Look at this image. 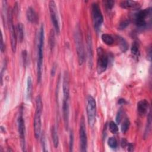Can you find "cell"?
Instances as JSON below:
<instances>
[{
    "mask_svg": "<svg viewBox=\"0 0 152 152\" xmlns=\"http://www.w3.org/2000/svg\"><path fill=\"white\" fill-rule=\"evenodd\" d=\"M44 27L42 24L40 28L38 41H37V83H40L42 79L43 56V46H44Z\"/></svg>",
    "mask_w": 152,
    "mask_h": 152,
    "instance_id": "cell-1",
    "label": "cell"
},
{
    "mask_svg": "<svg viewBox=\"0 0 152 152\" xmlns=\"http://www.w3.org/2000/svg\"><path fill=\"white\" fill-rule=\"evenodd\" d=\"M43 109V103L42 98L40 96H37L36 99V111L34 116V136L36 139L39 138L41 132V116Z\"/></svg>",
    "mask_w": 152,
    "mask_h": 152,
    "instance_id": "cell-2",
    "label": "cell"
},
{
    "mask_svg": "<svg viewBox=\"0 0 152 152\" xmlns=\"http://www.w3.org/2000/svg\"><path fill=\"white\" fill-rule=\"evenodd\" d=\"M74 41L76 47L77 53L78 56V63L81 65L84 63L85 59V52L84 43L81 34V31L80 30V27L78 24L76 26L75 32H74Z\"/></svg>",
    "mask_w": 152,
    "mask_h": 152,
    "instance_id": "cell-3",
    "label": "cell"
},
{
    "mask_svg": "<svg viewBox=\"0 0 152 152\" xmlns=\"http://www.w3.org/2000/svg\"><path fill=\"white\" fill-rule=\"evenodd\" d=\"M91 16L94 30L98 33L103 24V17L100 8L96 2H93L91 4Z\"/></svg>",
    "mask_w": 152,
    "mask_h": 152,
    "instance_id": "cell-4",
    "label": "cell"
},
{
    "mask_svg": "<svg viewBox=\"0 0 152 152\" xmlns=\"http://www.w3.org/2000/svg\"><path fill=\"white\" fill-rule=\"evenodd\" d=\"M87 115L88 123L90 126H93L96 121V103L93 96L89 95L87 99Z\"/></svg>",
    "mask_w": 152,
    "mask_h": 152,
    "instance_id": "cell-5",
    "label": "cell"
},
{
    "mask_svg": "<svg viewBox=\"0 0 152 152\" xmlns=\"http://www.w3.org/2000/svg\"><path fill=\"white\" fill-rule=\"evenodd\" d=\"M97 71L99 74H102L105 71L109 64V56L104 50L101 47L97 49Z\"/></svg>",
    "mask_w": 152,
    "mask_h": 152,
    "instance_id": "cell-6",
    "label": "cell"
},
{
    "mask_svg": "<svg viewBox=\"0 0 152 152\" xmlns=\"http://www.w3.org/2000/svg\"><path fill=\"white\" fill-rule=\"evenodd\" d=\"M151 8H147L139 11L135 15L134 21L136 26L140 28H144L147 25V19L150 18Z\"/></svg>",
    "mask_w": 152,
    "mask_h": 152,
    "instance_id": "cell-7",
    "label": "cell"
},
{
    "mask_svg": "<svg viewBox=\"0 0 152 152\" xmlns=\"http://www.w3.org/2000/svg\"><path fill=\"white\" fill-rule=\"evenodd\" d=\"M12 12L11 9L10 8L8 10V26H9V30L10 33V39H11V49L13 52H15L16 50V46H17V33L16 30L13 24L12 21Z\"/></svg>",
    "mask_w": 152,
    "mask_h": 152,
    "instance_id": "cell-8",
    "label": "cell"
},
{
    "mask_svg": "<svg viewBox=\"0 0 152 152\" xmlns=\"http://www.w3.org/2000/svg\"><path fill=\"white\" fill-rule=\"evenodd\" d=\"M49 9L51 21L53 24L55 30L57 34H59L60 33L59 22V18H58V15L57 12V8L54 1H50L49 2Z\"/></svg>",
    "mask_w": 152,
    "mask_h": 152,
    "instance_id": "cell-9",
    "label": "cell"
},
{
    "mask_svg": "<svg viewBox=\"0 0 152 152\" xmlns=\"http://www.w3.org/2000/svg\"><path fill=\"white\" fill-rule=\"evenodd\" d=\"M80 150L83 152L87 151V137L86 132V128L85 125V120L83 116L80 120Z\"/></svg>",
    "mask_w": 152,
    "mask_h": 152,
    "instance_id": "cell-10",
    "label": "cell"
},
{
    "mask_svg": "<svg viewBox=\"0 0 152 152\" xmlns=\"http://www.w3.org/2000/svg\"><path fill=\"white\" fill-rule=\"evenodd\" d=\"M17 128L18 132L20 137L21 148L23 151H25L26 140H25V125L24 121L23 119L22 112L17 118Z\"/></svg>",
    "mask_w": 152,
    "mask_h": 152,
    "instance_id": "cell-11",
    "label": "cell"
},
{
    "mask_svg": "<svg viewBox=\"0 0 152 152\" xmlns=\"http://www.w3.org/2000/svg\"><path fill=\"white\" fill-rule=\"evenodd\" d=\"M63 100H69V75L66 71H65L62 82Z\"/></svg>",
    "mask_w": 152,
    "mask_h": 152,
    "instance_id": "cell-12",
    "label": "cell"
},
{
    "mask_svg": "<svg viewBox=\"0 0 152 152\" xmlns=\"http://www.w3.org/2000/svg\"><path fill=\"white\" fill-rule=\"evenodd\" d=\"M150 108V104L148 102L145 100H140L137 106V109L138 115L140 116H144L148 113V110Z\"/></svg>",
    "mask_w": 152,
    "mask_h": 152,
    "instance_id": "cell-13",
    "label": "cell"
},
{
    "mask_svg": "<svg viewBox=\"0 0 152 152\" xmlns=\"http://www.w3.org/2000/svg\"><path fill=\"white\" fill-rule=\"evenodd\" d=\"M62 113L64 125L67 129L69 124V100H63L62 102Z\"/></svg>",
    "mask_w": 152,
    "mask_h": 152,
    "instance_id": "cell-14",
    "label": "cell"
},
{
    "mask_svg": "<svg viewBox=\"0 0 152 152\" xmlns=\"http://www.w3.org/2000/svg\"><path fill=\"white\" fill-rule=\"evenodd\" d=\"M140 4L135 1H122L120 2V7L124 9L137 10L140 8Z\"/></svg>",
    "mask_w": 152,
    "mask_h": 152,
    "instance_id": "cell-15",
    "label": "cell"
},
{
    "mask_svg": "<svg viewBox=\"0 0 152 152\" xmlns=\"http://www.w3.org/2000/svg\"><path fill=\"white\" fill-rule=\"evenodd\" d=\"M26 17L28 21L33 24H37L39 22L38 15L34 9L31 7H28L27 10Z\"/></svg>",
    "mask_w": 152,
    "mask_h": 152,
    "instance_id": "cell-16",
    "label": "cell"
},
{
    "mask_svg": "<svg viewBox=\"0 0 152 152\" xmlns=\"http://www.w3.org/2000/svg\"><path fill=\"white\" fill-rule=\"evenodd\" d=\"M87 53H88V63L90 66H91L93 64V48H92L91 37V34H90V33H88L87 35Z\"/></svg>",
    "mask_w": 152,
    "mask_h": 152,
    "instance_id": "cell-17",
    "label": "cell"
},
{
    "mask_svg": "<svg viewBox=\"0 0 152 152\" xmlns=\"http://www.w3.org/2000/svg\"><path fill=\"white\" fill-rule=\"evenodd\" d=\"M17 37L20 42H22L24 39V26L21 23L17 24L16 26Z\"/></svg>",
    "mask_w": 152,
    "mask_h": 152,
    "instance_id": "cell-18",
    "label": "cell"
},
{
    "mask_svg": "<svg viewBox=\"0 0 152 152\" xmlns=\"http://www.w3.org/2000/svg\"><path fill=\"white\" fill-rule=\"evenodd\" d=\"M117 39L118 41V45L120 50L122 52H125L127 50L128 48V45L125 40V39L121 36H117Z\"/></svg>",
    "mask_w": 152,
    "mask_h": 152,
    "instance_id": "cell-19",
    "label": "cell"
},
{
    "mask_svg": "<svg viewBox=\"0 0 152 152\" xmlns=\"http://www.w3.org/2000/svg\"><path fill=\"white\" fill-rule=\"evenodd\" d=\"M102 40L107 45H112L114 43V38L110 34H103L101 36Z\"/></svg>",
    "mask_w": 152,
    "mask_h": 152,
    "instance_id": "cell-20",
    "label": "cell"
},
{
    "mask_svg": "<svg viewBox=\"0 0 152 152\" xmlns=\"http://www.w3.org/2000/svg\"><path fill=\"white\" fill-rule=\"evenodd\" d=\"M151 112L150 111V112L148 113V115L146 126L145 128V131H144V138L148 137V134H150V132L151 130Z\"/></svg>",
    "mask_w": 152,
    "mask_h": 152,
    "instance_id": "cell-21",
    "label": "cell"
},
{
    "mask_svg": "<svg viewBox=\"0 0 152 152\" xmlns=\"http://www.w3.org/2000/svg\"><path fill=\"white\" fill-rule=\"evenodd\" d=\"M51 134H52V138L53 142V145L55 148H57L59 145V137L56 130V128L54 126L52 127L51 129Z\"/></svg>",
    "mask_w": 152,
    "mask_h": 152,
    "instance_id": "cell-22",
    "label": "cell"
},
{
    "mask_svg": "<svg viewBox=\"0 0 152 152\" xmlns=\"http://www.w3.org/2000/svg\"><path fill=\"white\" fill-rule=\"evenodd\" d=\"M33 92V84H32V80L30 77L27 78V99H30L31 97Z\"/></svg>",
    "mask_w": 152,
    "mask_h": 152,
    "instance_id": "cell-23",
    "label": "cell"
},
{
    "mask_svg": "<svg viewBox=\"0 0 152 152\" xmlns=\"http://www.w3.org/2000/svg\"><path fill=\"white\" fill-rule=\"evenodd\" d=\"M55 33L53 30H51L49 33V45L50 50H52L55 46Z\"/></svg>",
    "mask_w": 152,
    "mask_h": 152,
    "instance_id": "cell-24",
    "label": "cell"
},
{
    "mask_svg": "<svg viewBox=\"0 0 152 152\" xmlns=\"http://www.w3.org/2000/svg\"><path fill=\"white\" fill-rule=\"evenodd\" d=\"M129 125H130L129 119L126 118L124 120V121L122 122L121 126V131L122 132V133L126 132V131L129 129Z\"/></svg>",
    "mask_w": 152,
    "mask_h": 152,
    "instance_id": "cell-25",
    "label": "cell"
},
{
    "mask_svg": "<svg viewBox=\"0 0 152 152\" xmlns=\"http://www.w3.org/2000/svg\"><path fill=\"white\" fill-rule=\"evenodd\" d=\"M140 50V45L137 41H134L132 45L131 51L134 55H138Z\"/></svg>",
    "mask_w": 152,
    "mask_h": 152,
    "instance_id": "cell-26",
    "label": "cell"
},
{
    "mask_svg": "<svg viewBox=\"0 0 152 152\" xmlns=\"http://www.w3.org/2000/svg\"><path fill=\"white\" fill-rule=\"evenodd\" d=\"M109 131L112 134H116L118 132V127L117 124L113 121H110L109 124Z\"/></svg>",
    "mask_w": 152,
    "mask_h": 152,
    "instance_id": "cell-27",
    "label": "cell"
},
{
    "mask_svg": "<svg viewBox=\"0 0 152 152\" xmlns=\"http://www.w3.org/2000/svg\"><path fill=\"white\" fill-rule=\"evenodd\" d=\"M107 144L111 148L115 149L118 146L117 140L114 137H110L107 140Z\"/></svg>",
    "mask_w": 152,
    "mask_h": 152,
    "instance_id": "cell-28",
    "label": "cell"
},
{
    "mask_svg": "<svg viewBox=\"0 0 152 152\" xmlns=\"http://www.w3.org/2000/svg\"><path fill=\"white\" fill-rule=\"evenodd\" d=\"M104 5L107 10H111L115 4V2L112 0H107V1H103Z\"/></svg>",
    "mask_w": 152,
    "mask_h": 152,
    "instance_id": "cell-29",
    "label": "cell"
},
{
    "mask_svg": "<svg viewBox=\"0 0 152 152\" xmlns=\"http://www.w3.org/2000/svg\"><path fill=\"white\" fill-rule=\"evenodd\" d=\"M129 24V20L127 19H125L119 23L118 28L119 30H124L126 27H127V26H128Z\"/></svg>",
    "mask_w": 152,
    "mask_h": 152,
    "instance_id": "cell-30",
    "label": "cell"
},
{
    "mask_svg": "<svg viewBox=\"0 0 152 152\" xmlns=\"http://www.w3.org/2000/svg\"><path fill=\"white\" fill-rule=\"evenodd\" d=\"M73 144H74V134L72 131H71L69 134V151L73 150Z\"/></svg>",
    "mask_w": 152,
    "mask_h": 152,
    "instance_id": "cell-31",
    "label": "cell"
},
{
    "mask_svg": "<svg viewBox=\"0 0 152 152\" xmlns=\"http://www.w3.org/2000/svg\"><path fill=\"white\" fill-rule=\"evenodd\" d=\"M41 145H42V150L44 151H46L47 150L46 149V138H45V136L44 133H43V134L42 135V137H41Z\"/></svg>",
    "mask_w": 152,
    "mask_h": 152,
    "instance_id": "cell-32",
    "label": "cell"
},
{
    "mask_svg": "<svg viewBox=\"0 0 152 152\" xmlns=\"http://www.w3.org/2000/svg\"><path fill=\"white\" fill-rule=\"evenodd\" d=\"M123 117V111L120 109L118 113H117V115H116V122L117 124H120L121 121H122V118Z\"/></svg>",
    "mask_w": 152,
    "mask_h": 152,
    "instance_id": "cell-33",
    "label": "cell"
},
{
    "mask_svg": "<svg viewBox=\"0 0 152 152\" xmlns=\"http://www.w3.org/2000/svg\"><path fill=\"white\" fill-rule=\"evenodd\" d=\"M22 59H23V65L26 66L27 63V52L26 50H24L22 51Z\"/></svg>",
    "mask_w": 152,
    "mask_h": 152,
    "instance_id": "cell-34",
    "label": "cell"
},
{
    "mask_svg": "<svg viewBox=\"0 0 152 152\" xmlns=\"http://www.w3.org/2000/svg\"><path fill=\"white\" fill-rule=\"evenodd\" d=\"M151 45H150L148 48H147V59L151 61Z\"/></svg>",
    "mask_w": 152,
    "mask_h": 152,
    "instance_id": "cell-35",
    "label": "cell"
},
{
    "mask_svg": "<svg viewBox=\"0 0 152 152\" xmlns=\"http://www.w3.org/2000/svg\"><path fill=\"white\" fill-rule=\"evenodd\" d=\"M5 49V45H4V41H3V37L2 34H1V50L2 52H4Z\"/></svg>",
    "mask_w": 152,
    "mask_h": 152,
    "instance_id": "cell-36",
    "label": "cell"
},
{
    "mask_svg": "<svg viewBox=\"0 0 152 152\" xmlns=\"http://www.w3.org/2000/svg\"><path fill=\"white\" fill-rule=\"evenodd\" d=\"M128 144V141L125 139H122V141H121V146L123 148H124L126 146H127Z\"/></svg>",
    "mask_w": 152,
    "mask_h": 152,
    "instance_id": "cell-37",
    "label": "cell"
},
{
    "mask_svg": "<svg viewBox=\"0 0 152 152\" xmlns=\"http://www.w3.org/2000/svg\"><path fill=\"white\" fill-rule=\"evenodd\" d=\"M56 69V66L55 65H53V66H52V71H51V75H52V76H53L55 75Z\"/></svg>",
    "mask_w": 152,
    "mask_h": 152,
    "instance_id": "cell-38",
    "label": "cell"
},
{
    "mask_svg": "<svg viewBox=\"0 0 152 152\" xmlns=\"http://www.w3.org/2000/svg\"><path fill=\"white\" fill-rule=\"evenodd\" d=\"M128 151H132L133 150V145L131 143H128Z\"/></svg>",
    "mask_w": 152,
    "mask_h": 152,
    "instance_id": "cell-39",
    "label": "cell"
},
{
    "mask_svg": "<svg viewBox=\"0 0 152 152\" xmlns=\"http://www.w3.org/2000/svg\"><path fill=\"white\" fill-rule=\"evenodd\" d=\"M118 103L120 104H123L126 103V101L124 99H120L118 100Z\"/></svg>",
    "mask_w": 152,
    "mask_h": 152,
    "instance_id": "cell-40",
    "label": "cell"
}]
</instances>
